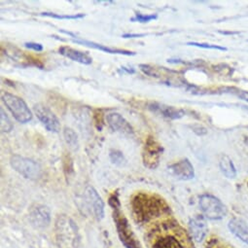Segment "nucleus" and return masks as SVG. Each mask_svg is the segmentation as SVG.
Masks as SVG:
<instances>
[{"label":"nucleus","mask_w":248,"mask_h":248,"mask_svg":"<svg viewBox=\"0 0 248 248\" xmlns=\"http://www.w3.org/2000/svg\"><path fill=\"white\" fill-rule=\"evenodd\" d=\"M133 213L136 221L140 224L167 216L170 209L164 199L155 194L138 193L132 201Z\"/></svg>","instance_id":"obj_1"},{"label":"nucleus","mask_w":248,"mask_h":248,"mask_svg":"<svg viewBox=\"0 0 248 248\" xmlns=\"http://www.w3.org/2000/svg\"><path fill=\"white\" fill-rule=\"evenodd\" d=\"M151 248H186L187 236L178 223L166 221L150 232Z\"/></svg>","instance_id":"obj_2"},{"label":"nucleus","mask_w":248,"mask_h":248,"mask_svg":"<svg viewBox=\"0 0 248 248\" xmlns=\"http://www.w3.org/2000/svg\"><path fill=\"white\" fill-rule=\"evenodd\" d=\"M109 204L113 209V219L116 225L117 232L124 246L126 248H142L140 242L133 232L128 219L120 209L121 204L117 194L110 196Z\"/></svg>","instance_id":"obj_3"},{"label":"nucleus","mask_w":248,"mask_h":248,"mask_svg":"<svg viewBox=\"0 0 248 248\" xmlns=\"http://www.w3.org/2000/svg\"><path fill=\"white\" fill-rule=\"evenodd\" d=\"M55 238L59 248H78L79 230L75 222L67 215H60L55 224Z\"/></svg>","instance_id":"obj_4"},{"label":"nucleus","mask_w":248,"mask_h":248,"mask_svg":"<svg viewBox=\"0 0 248 248\" xmlns=\"http://www.w3.org/2000/svg\"><path fill=\"white\" fill-rule=\"evenodd\" d=\"M1 98L18 122L25 124L32 119V113L30 107L21 97L9 93H3Z\"/></svg>","instance_id":"obj_5"},{"label":"nucleus","mask_w":248,"mask_h":248,"mask_svg":"<svg viewBox=\"0 0 248 248\" xmlns=\"http://www.w3.org/2000/svg\"><path fill=\"white\" fill-rule=\"evenodd\" d=\"M10 165L17 172L27 179L36 180L42 175V169L40 165L31 159L25 158L20 155H14L10 159Z\"/></svg>","instance_id":"obj_6"},{"label":"nucleus","mask_w":248,"mask_h":248,"mask_svg":"<svg viewBox=\"0 0 248 248\" xmlns=\"http://www.w3.org/2000/svg\"><path fill=\"white\" fill-rule=\"evenodd\" d=\"M200 207L202 214L210 220L223 219L227 214L224 203L218 198L209 194H204L200 198Z\"/></svg>","instance_id":"obj_7"},{"label":"nucleus","mask_w":248,"mask_h":248,"mask_svg":"<svg viewBox=\"0 0 248 248\" xmlns=\"http://www.w3.org/2000/svg\"><path fill=\"white\" fill-rule=\"evenodd\" d=\"M162 153V145L154 138L149 137L145 142L142 154L144 166L150 170H155L159 166Z\"/></svg>","instance_id":"obj_8"},{"label":"nucleus","mask_w":248,"mask_h":248,"mask_svg":"<svg viewBox=\"0 0 248 248\" xmlns=\"http://www.w3.org/2000/svg\"><path fill=\"white\" fill-rule=\"evenodd\" d=\"M33 111L44 127L51 133H59L61 131V123L55 113L43 104H36Z\"/></svg>","instance_id":"obj_9"},{"label":"nucleus","mask_w":248,"mask_h":248,"mask_svg":"<svg viewBox=\"0 0 248 248\" xmlns=\"http://www.w3.org/2000/svg\"><path fill=\"white\" fill-rule=\"evenodd\" d=\"M85 202L88 209L93 215V217L100 221L104 217V202L95 189L92 186H88L84 193Z\"/></svg>","instance_id":"obj_10"},{"label":"nucleus","mask_w":248,"mask_h":248,"mask_svg":"<svg viewBox=\"0 0 248 248\" xmlns=\"http://www.w3.org/2000/svg\"><path fill=\"white\" fill-rule=\"evenodd\" d=\"M109 128L113 132L121 133L124 135L131 136L134 134V129L130 123L119 113H110L106 117Z\"/></svg>","instance_id":"obj_11"},{"label":"nucleus","mask_w":248,"mask_h":248,"mask_svg":"<svg viewBox=\"0 0 248 248\" xmlns=\"http://www.w3.org/2000/svg\"><path fill=\"white\" fill-rule=\"evenodd\" d=\"M30 220L36 228H46L51 221L50 209L42 204H36L31 207L30 212Z\"/></svg>","instance_id":"obj_12"},{"label":"nucleus","mask_w":248,"mask_h":248,"mask_svg":"<svg viewBox=\"0 0 248 248\" xmlns=\"http://www.w3.org/2000/svg\"><path fill=\"white\" fill-rule=\"evenodd\" d=\"M170 170L174 176L181 180H190L195 176L194 167L187 159L181 160L170 166Z\"/></svg>","instance_id":"obj_13"},{"label":"nucleus","mask_w":248,"mask_h":248,"mask_svg":"<svg viewBox=\"0 0 248 248\" xmlns=\"http://www.w3.org/2000/svg\"><path fill=\"white\" fill-rule=\"evenodd\" d=\"M189 232L195 241H202L208 232V227L204 219L200 216L191 219L189 222Z\"/></svg>","instance_id":"obj_14"},{"label":"nucleus","mask_w":248,"mask_h":248,"mask_svg":"<svg viewBox=\"0 0 248 248\" xmlns=\"http://www.w3.org/2000/svg\"><path fill=\"white\" fill-rule=\"evenodd\" d=\"M62 32L68 34V35H71L73 38H72V41L75 42V43H78V44H83L85 46H88V47H91V48H93V49H96V50H100L102 52H105V53H109V54H119V55H124V56H135L136 53L135 52H131V51H127V50H121V49H112V48H108L104 45H101V44H97L95 42H93V41H88V40H84V39H80L79 37L75 36L74 34L68 32V31H62Z\"/></svg>","instance_id":"obj_15"},{"label":"nucleus","mask_w":248,"mask_h":248,"mask_svg":"<svg viewBox=\"0 0 248 248\" xmlns=\"http://www.w3.org/2000/svg\"><path fill=\"white\" fill-rule=\"evenodd\" d=\"M149 109L161 116H164V117L171 119V120L180 119L185 114V111L182 109H179V108H176L173 106H169L166 104L157 103V102L149 104Z\"/></svg>","instance_id":"obj_16"},{"label":"nucleus","mask_w":248,"mask_h":248,"mask_svg":"<svg viewBox=\"0 0 248 248\" xmlns=\"http://www.w3.org/2000/svg\"><path fill=\"white\" fill-rule=\"evenodd\" d=\"M59 52H60L61 55L68 58L69 60L77 62L82 63V64L88 65V64H91L93 62V59L89 54L78 51V50H75V49H73L71 47H68V46L61 47L59 49Z\"/></svg>","instance_id":"obj_17"},{"label":"nucleus","mask_w":248,"mask_h":248,"mask_svg":"<svg viewBox=\"0 0 248 248\" xmlns=\"http://www.w3.org/2000/svg\"><path fill=\"white\" fill-rule=\"evenodd\" d=\"M229 229L236 237L248 244V224L246 222L233 218L229 222Z\"/></svg>","instance_id":"obj_18"},{"label":"nucleus","mask_w":248,"mask_h":248,"mask_svg":"<svg viewBox=\"0 0 248 248\" xmlns=\"http://www.w3.org/2000/svg\"><path fill=\"white\" fill-rule=\"evenodd\" d=\"M219 167L223 174L228 178H234L236 176V170L232 161L227 156L222 155L219 160Z\"/></svg>","instance_id":"obj_19"},{"label":"nucleus","mask_w":248,"mask_h":248,"mask_svg":"<svg viewBox=\"0 0 248 248\" xmlns=\"http://www.w3.org/2000/svg\"><path fill=\"white\" fill-rule=\"evenodd\" d=\"M63 137L65 142L69 145L71 149H78L79 147V141H78V136L77 134L70 128H64L63 130Z\"/></svg>","instance_id":"obj_20"},{"label":"nucleus","mask_w":248,"mask_h":248,"mask_svg":"<svg viewBox=\"0 0 248 248\" xmlns=\"http://www.w3.org/2000/svg\"><path fill=\"white\" fill-rule=\"evenodd\" d=\"M0 123H1V132L2 133H9L13 130V124L11 122V120L9 119V117L7 116V114L5 113V111L3 110V108L1 107L0 109Z\"/></svg>","instance_id":"obj_21"},{"label":"nucleus","mask_w":248,"mask_h":248,"mask_svg":"<svg viewBox=\"0 0 248 248\" xmlns=\"http://www.w3.org/2000/svg\"><path fill=\"white\" fill-rule=\"evenodd\" d=\"M110 160L111 162L116 165V166H120L123 167L127 164V160L125 158V156L123 155V153L121 151L118 150H111L110 154H109Z\"/></svg>","instance_id":"obj_22"},{"label":"nucleus","mask_w":248,"mask_h":248,"mask_svg":"<svg viewBox=\"0 0 248 248\" xmlns=\"http://www.w3.org/2000/svg\"><path fill=\"white\" fill-rule=\"evenodd\" d=\"M41 16L44 17H50L53 19H58V20H78L82 19L85 17L84 14H76V15H60L56 13H51V12H43L41 13Z\"/></svg>","instance_id":"obj_23"},{"label":"nucleus","mask_w":248,"mask_h":248,"mask_svg":"<svg viewBox=\"0 0 248 248\" xmlns=\"http://www.w3.org/2000/svg\"><path fill=\"white\" fill-rule=\"evenodd\" d=\"M205 248H232V246L228 245L219 238H210L209 240H207Z\"/></svg>","instance_id":"obj_24"},{"label":"nucleus","mask_w":248,"mask_h":248,"mask_svg":"<svg viewBox=\"0 0 248 248\" xmlns=\"http://www.w3.org/2000/svg\"><path fill=\"white\" fill-rule=\"evenodd\" d=\"M157 19V15L156 14H152V15H143L140 13L136 14V16L134 18L131 19L132 22H140V23H149L153 20Z\"/></svg>","instance_id":"obj_25"},{"label":"nucleus","mask_w":248,"mask_h":248,"mask_svg":"<svg viewBox=\"0 0 248 248\" xmlns=\"http://www.w3.org/2000/svg\"><path fill=\"white\" fill-rule=\"evenodd\" d=\"M190 46H195L202 49H212V50H219V51H227V48L218 46V45H211V44H206V43H198V42H189L187 43Z\"/></svg>","instance_id":"obj_26"},{"label":"nucleus","mask_w":248,"mask_h":248,"mask_svg":"<svg viewBox=\"0 0 248 248\" xmlns=\"http://www.w3.org/2000/svg\"><path fill=\"white\" fill-rule=\"evenodd\" d=\"M25 46L29 49H31L33 51H36V52H41L43 51V46L39 43H34V42H28L25 44Z\"/></svg>","instance_id":"obj_27"}]
</instances>
